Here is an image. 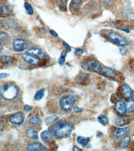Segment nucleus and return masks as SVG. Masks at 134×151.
<instances>
[{
    "mask_svg": "<svg viewBox=\"0 0 134 151\" xmlns=\"http://www.w3.org/2000/svg\"><path fill=\"white\" fill-rule=\"evenodd\" d=\"M24 8H25V11H26L28 14H29V15L33 14V13H34V9H33V6H31V4L30 3H25L24 4Z\"/></svg>",
    "mask_w": 134,
    "mask_h": 151,
    "instance_id": "27",
    "label": "nucleus"
},
{
    "mask_svg": "<svg viewBox=\"0 0 134 151\" xmlns=\"http://www.w3.org/2000/svg\"><path fill=\"white\" fill-rule=\"evenodd\" d=\"M126 109L127 113L134 111V100H131L126 104Z\"/></svg>",
    "mask_w": 134,
    "mask_h": 151,
    "instance_id": "25",
    "label": "nucleus"
},
{
    "mask_svg": "<svg viewBox=\"0 0 134 151\" xmlns=\"http://www.w3.org/2000/svg\"><path fill=\"white\" fill-rule=\"evenodd\" d=\"M12 10L9 6L6 4H0V16L6 17L12 14Z\"/></svg>",
    "mask_w": 134,
    "mask_h": 151,
    "instance_id": "12",
    "label": "nucleus"
},
{
    "mask_svg": "<svg viewBox=\"0 0 134 151\" xmlns=\"http://www.w3.org/2000/svg\"><path fill=\"white\" fill-rule=\"evenodd\" d=\"M0 97L4 102L12 104L14 109L18 107L22 99L20 87L13 83H6L1 86Z\"/></svg>",
    "mask_w": 134,
    "mask_h": 151,
    "instance_id": "1",
    "label": "nucleus"
},
{
    "mask_svg": "<svg viewBox=\"0 0 134 151\" xmlns=\"http://www.w3.org/2000/svg\"><path fill=\"white\" fill-rule=\"evenodd\" d=\"M44 92H45V89H41L38 91L36 92L35 95L34 96V99L35 100H41L43 98V96H44Z\"/></svg>",
    "mask_w": 134,
    "mask_h": 151,
    "instance_id": "28",
    "label": "nucleus"
},
{
    "mask_svg": "<svg viewBox=\"0 0 134 151\" xmlns=\"http://www.w3.org/2000/svg\"><path fill=\"white\" fill-rule=\"evenodd\" d=\"M58 119H59L58 116H56L55 115H52L46 118V119H45V122H46V123L47 124H51L54 123L55 122H56Z\"/></svg>",
    "mask_w": 134,
    "mask_h": 151,
    "instance_id": "24",
    "label": "nucleus"
},
{
    "mask_svg": "<svg viewBox=\"0 0 134 151\" xmlns=\"http://www.w3.org/2000/svg\"><path fill=\"white\" fill-rule=\"evenodd\" d=\"M9 121L12 124H21L24 121V116L22 113H16V114L12 115L10 117Z\"/></svg>",
    "mask_w": 134,
    "mask_h": 151,
    "instance_id": "9",
    "label": "nucleus"
},
{
    "mask_svg": "<svg viewBox=\"0 0 134 151\" xmlns=\"http://www.w3.org/2000/svg\"><path fill=\"white\" fill-rule=\"evenodd\" d=\"M129 131H130L129 127L122 128H118V129H116V130H114V131L113 132V134L116 137H120L126 134Z\"/></svg>",
    "mask_w": 134,
    "mask_h": 151,
    "instance_id": "16",
    "label": "nucleus"
},
{
    "mask_svg": "<svg viewBox=\"0 0 134 151\" xmlns=\"http://www.w3.org/2000/svg\"><path fill=\"white\" fill-rule=\"evenodd\" d=\"M101 73L103 74L106 77L109 78H114L116 77V73L111 68H107V67H103L101 71Z\"/></svg>",
    "mask_w": 134,
    "mask_h": 151,
    "instance_id": "15",
    "label": "nucleus"
},
{
    "mask_svg": "<svg viewBox=\"0 0 134 151\" xmlns=\"http://www.w3.org/2000/svg\"><path fill=\"white\" fill-rule=\"evenodd\" d=\"M89 140L90 139H89V137H85L83 136H78L77 137V142L83 146H87L89 142Z\"/></svg>",
    "mask_w": 134,
    "mask_h": 151,
    "instance_id": "22",
    "label": "nucleus"
},
{
    "mask_svg": "<svg viewBox=\"0 0 134 151\" xmlns=\"http://www.w3.org/2000/svg\"><path fill=\"white\" fill-rule=\"evenodd\" d=\"M81 4V0H72L70 8L72 10L77 11Z\"/></svg>",
    "mask_w": 134,
    "mask_h": 151,
    "instance_id": "21",
    "label": "nucleus"
},
{
    "mask_svg": "<svg viewBox=\"0 0 134 151\" xmlns=\"http://www.w3.org/2000/svg\"><path fill=\"white\" fill-rule=\"evenodd\" d=\"M8 76H9V74L7 73H0V79L6 78H7Z\"/></svg>",
    "mask_w": 134,
    "mask_h": 151,
    "instance_id": "36",
    "label": "nucleus"
},
{
    "mask_svg": "<svg viewBox=\"0 0 134 151\" xmlns=\"http://www.w3.org/2000/svg\"><path fill=\"white\" fill-rule=\"evenodd\" d=\"M22 58L25 62H26L27 63L31 65H37L39 63V59L34 57L33 56L29 55V53L22 54Z\"/></svg>",
    "mask_w": 134,
    "mask_h": 151,
    "instance_id": "8",
    "label": "nucleus"
},
{
    "mask_svg": "<svg viewBox=\"0 0 134 151\" xmlns=\"http://www.w3.org/2000/svg\"><path fill=\"white\" fill-rule=\"evenodd\" d=\"M50 33L51 34V35H52L53 36H55V37L58 36V34H57V33L54 30H50Z\"/></svg>",
    "mask_w": 134,
    "mask_h": 151,
    "instance_id": "38",
    "label": "nucleus"
},
{
    "mask_svg": "<svg viewBox=\"0 0 134 151\" xmlns=\"http://www.w3.org/2000/svg\"><path fill=\"white\" fill-rule=\"evenodd\" d=\"M74 111H75V112H76V113H80V112H82L83 111V110L82 109H81V108H79V107H75V109H74Z\"/></svg>",
    "mask_w": 134,
    "mask_h": 151,
    "instance_id": "37",
    "label": "nucleus"
},
{
    "mask_svg": "<svg viewBox=\"0 0 134 151\" xmlns=\"http://www.w3.org/2000/svg\"><path fill=\"white\" fill-rule=\"evenodd\" d=\"M14 58L11 56L3 55L0 56V61L6 66H10L14 64Z\"/></svg>",
    "mask_w": 134,
    "mask_h": 151,
    "instance_id": "13",
    "label": "nucleus"
},
{
    "mask_svg": "<svg viewBox=\"0 0 134 151\" xmlns=\"http://www.w3.org/2000/svg\"><path fill=\"white\" fill-rule=\"evenodd\" d=\"M73 130V125L70 122L60 121L50 128V131L58 138H64L71 134Z\"/></svg>",
    "mask_w": 134,
    "mask_h": 151,
    "instance_id": "2",
    "label": "nucleus"
},
{
    "mask_svg": "<svg viewBox=\"0 0 134 151\" xmlns=\"http://www.w3.org/2000/svg\"><path fill=\"white\" fill-rule=\"evenodd\" d=\"M127 49L126 48H125V47L121 48L120 49V53L122 54V55H125L127 53Z\"/></svg>",
    "mask_w": 134,
    "mask_h": 151,
    "instance_id": "35",
    "label": "nucleus"
},
{
    "mask_svg": "<svg viewBox=\"0 0 134 151\" xmlns=\"http://www.w3.org/2000/svg\"><path fill=\"white\" fill-rule=\"evenodd\" d=\"M12 46H13L15 51L17 52H21L27 48L28 44L24 40L15 39L12 42Z\"/></svg>",
    "mask_w": 134,
    "mask_h": 151,
    "instance_id": "6",
    "label": "nucleus"
},
{
    "mask_svg": "<svg viewBox=\"0 0 134 151\" xmlns=\"http://www.w3.org/2000/svg\"><path fill=\"white\" fill-rule=\"evenodd\" d=\"M10 39L9 35L4 32L0 31V40L1 41H7Z\"/></svg>",
    "mask_w": 134,
    "mask_h": 151,
    "instance_id": "29",
    "label": "nucleus"
},
{
    "mask_svg": "<svg viewBox=\"0 0 134 151\" xmlns=\"http://www.w3.org/2000/svg\"><path fill=\"white\" fill-rule=\"evenodd\" d=\"M65 61V55H62L59 59V63L60 65H63Z\"/></svg>",
    "mask_w": 134,
    "mask_h": 151,
    "instance_id": "31",
    "label": "nucleus"
},
{
    "mask_svg": "<svg viewBox=\"0 0 134 151\" xmlns=\"http://www.w3.org/2000/svg\"><path fill=\"white\" fill-rule=\"evenodd\" d=\"M27 53L38 59H43L45 56L44 53L37 48H30L28 50Z\"/></svg>",
    "mask_w": 134,
    "mask_h": 151,
    "instance_id": "11",
    "label": "nucleus"
},
{
    "mask_svg": "<svg viewBox=\"0 0 134 151\" xmlns=\"http://www.w3.org/2000/svg\"><path fill=\"white\" fill-rule=\"evenodd\" d=\"M83 68L85 70H91L94 72H97V73H101L102 68L103 67L101 65L98 63L94 60L89 61L83 65Z\"/></svg>",
    "mask_w": 134,
    "mask_h": 151,
    "instance_id": "5",
    "label": "nucleus"
},
{
    "mask_svg": "<svg viewBox=\"0 0 134 151\" xmlns=\"http://www.w3.org/2000/svg\"><path fill=\"white\" fill-rule=\"evenodd\" d=\"M1 49H2V45H1V44L0 43V52L1 51Z\"/></svg>",
    "mask_w": 134,
    "mask_h": 151,
    "instance_id": "41",
    "label": "nucleus"
},
{
    "mask_svg": "<svg viewBox=\"0 0 134 151\" xmlns=\"http://www.w3.org/2000/svg\"><path fill=\"white\" fill-rule=\"evenodd\" d=\"M41 144L39 142L31 143L28 146V150L30 151H39L41 150Z\"/></svg>",
    "mask_w": 134,
    "mask_h": 151,
    "instance_id": "20",
    "label": "nucleus"
},
{
    "mask_svg": "<svg viewBox=\"0 0 134 151\" xmlns=\"http://www.w3.org/2000/svg\"><path fill=\"white\" fill-rule=\"evenodd\" d=\"M73 150H79V151H80V150H81V149H80V147H78V146H75L73 147Z\"/></svg>",
    "mask_w": 134,
    "mask_h": 151,
    "instance_id": "39",
    "label": "nucleus"
},
{
    "mask_svg": "<svg viewBox=\"0 0 134 151\" xmlns=\"http://www.w3.org/2000/svg\"><path fill=\"white\" fill-rule=\"evenodd\" d=\"M7 25L9 27H11V28H14L15 25H17V22L14 21V19H9L8 22H7Z\"/></svg>",
    "mask_w": 134,
    "mask_h": 151,
    "instance_id": "30",
    "label": "nucleus"
},
{
    "mask_svg": "<svg viewBox=\"0 0 134 151\" xmlns=\"http://www.w3.org/2000/svg\"><path fill=\"white\" fill-rule=\"evenodd\" d=\"M29 122L31 125L34 126V127H36V126H38V125L41 124V119L36 116H34L33 117H31L29 119Z\"/></svg>",
    "mask_w": 134,
    "mask_h": 151,
    "instance_id": "23",
    "label": "nucleus"
},
{
    "mask_svg": "<svg viewBox=\"0 0 134 151\" xmlns=\"http://www.w3.org/2000/svg\"><path fill=\"white\" fill-rule=\"evenodd\" d=\"M24 110L25 111H31L32 110H33V109H32V107L30 106L29 105H25L24 106Z\"/></svg>",
    "mask_w": 134,
    "mask_h": 151,
    "instance_id": "33",
    "label": "nucleus"
},
{
    "mask_svg": "<svg viewBox=\"0 0 134 151\" xmlns=\"http://www.w3.org/2000/svg\"><path fill=\"white\" fill-rule=\"evenodd\" d=\"M75 53L76 54H78V55H82V54H83L84 51L82 49H81V48H77V49L76 50Z\"/></svg>",
    "mask_w": 134,
    "mask_h": 151,
    "instance_id": "34",
    "label": "nucleus"
},
{
    "mask_svg": "<svg viewBox=\"0 0 134 151\" xmlns=\"http://www.w3.org/2000/svg\"><path fill=\"white\" fill-rule=\"evenodd\" d=\"M130 122L129 116H121L118 118L116 120V124L118 127H123L125 124H128Z\"/></svg>",
    "mask_w": 134,
    "mask_h": 151,
    "instance_id": "18",
    "label": "nucleus"
},
{
    "mask_svg": "<svg viewBox=\"0 0 134 151\" xmlns=\"http://www.w3.org/2000/svg\"><path fill=\"white\" fill-rule=\"evenodd\" d=\"M63 46L65 47V49H66V51H67V52L71 51V48H70V47L68 45V44H67V43L63 42Z\"/></svg>",
    "mask_w": 134,
    "mask_h": 151,
    "instance_id": "32",
    "label": "nucleus"
},
{
    "mask_svg": "<svg viewBox=\"0 0 134 151\" xmlns=\"http://www.w3.org/2000/svg\"><path fill=\"white\" fill-rule=\"evenodd\" d=\"M2 27H3V23L1 21H0V29H1Z\"/></svg>",
    "mask_w": 134,
    "mask_h": 151,
    "instance_id": "40",
    "label": "nucleus"
},
{
    "mask_svg": "<svg viewBox=\"0 0 134 151\" xmlns=\"http://www.w3.org/2000/svg\"><path fill=\"white\" fill-rule=\"evenodd\" d=\"M107 39L113 43L121 46H125L128 43L127 40L125 37L121 36L116 32H111L108 34Z\"/></svg>",
    "mask_w": 134,
    "mask_h": 151,
    "instance_id": "4",
    "label": "nucleus"
},
{
    "mask_svg": "<svg viewBox=\"0 0 134 151\" xmlns=\"http://www.w3.org/2000/svg\"><path fill=\"white\" fill-rule=\"evenodd\" d=\"M133 90L128 84L124 83L122 85V87H121V93H122V96L124 98L127 99H131L133 96Z\"/></svg>",
    "mask_w": 134,
    "mask_h": 151,
    "instance_id": "7",
    "label": "nucleus"
},
{
    "mask_svg": "<svg viewBox=\"0 0 134 151\" xmlns=\"http://www.w3.org/2000/svg\"><path fill=\"white\" fill-rule=\"evenodd\" d=\"M130 142V137L129 136H125L121 138L117 142V147L120 149L126 148Z\"/></svg>",
    "mask_w": 134,
    "mask_h": 151,
    "instance_id": "14",
    "label": "nucleus"
},
{
    "mask_svg": "<svg viewBox=\"0 0 134 151\" xmlns=\"http://www.w3.org/2000/svg\"><path fill=\"white\" fill-rule=\"evenodd\" d=\"M26 136L31 140L38 139V134L36 131L33 128H29L26 131Z\"/></svg>",
    "mask_w": 134,
    "mask_h": 151,
    "instance_id": "17",
    "label": "nucleus"
},
{
    "mask_svg": "<svg viewBox=\"0 0 134 151\" xmlns=\"http://www.w3.org/2000/svg\"><path fill=\"white\" fill-rule=\"evenodd\" d=\"M41 137L42 139L45 142H48L52 141L54 139L52 134H51L48 131H44L41 134Z\"/></svg>",
    "mask_w": 134,
    "mask_h": 151,
    "instance_id": "19",
    "label": "nucleus"
},
{
    "mask_svg": "<svg viewBox=\"0 0 134 151\" xmlns=\"http://www.w3.org/2000/svg\"><path fill=\"white\" fill-rule=\"evenodd\" d=\"M98 120L101 124H102L103 125H104V126L107 125L108 124H109V120H108L107 118L103 115H99L98 118Z\"/></svg>",
    "mask_w": 134,
    "mask_h": 151,
    "instance_id": "26",
    "label": "nucleus"
},
{
    "mask_svg": "<svg viewBox=\"0 0 134 151\" xmlns=\"http://www.w3.org/2000/svg\"><path fill=\"white\" fill-rule=\"evenodd\" d=\"M115 110L120 115H124L127 112L126 104L122 100H119L115 104Z\"/></svg>",
    "mask_w": 134,
    "mask_h": 151,
    "instance_id": "10",
    "label": "nucleus"
},
{
    "mask_svg": "<svg viewBox=\"0 0 134 151\" xmlns=\"http://www.w3.org/2000/svg\"><path fill=\"white\" fill-rule=\"evenodd\" d=\"M75 102V98L72 95H67L63 97L59 101L61 109L64 111H69L73 108Z\"/></svg>",
    "mask_w": 134,
    "mask_h": 151,
    "instance_id": "3",
    "label": "nucleus"
}]
</instances>
